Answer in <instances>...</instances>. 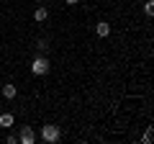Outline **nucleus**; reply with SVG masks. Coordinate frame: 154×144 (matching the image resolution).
I'll list each match as a JSON object with an SVG mask.
<instances>
[{
	"label": "nucleus",
	"instance_id": "nucleus-13",
	"mask_svg": "<svg viewBox=\"0 0 154 144\" xmlns=\"http://www.w3.org/2000/svg\"><path fill=\"white\" fill-rule=\"evenodd\" d=\"M33 3H41V0H33Z\"/></svg>",
	"mask_w": 154,
	"mask_h": 144
},
{
	"label": "nucleus",
	"instance_id": "nucleus-11",
	"mask_svg": "<svg viewBox=\"0 0 154 144\" xmlns=\"http://www.w3.org/2000/svg\"><path fill=\"white\" fill-rule=\"evenodd\" d=\"M5 142H8V144H16V142H18V136H16V134H8Z\"/></svg>",
	"mask_w": 154,
	"mask_h": 144
},
{
	"label": "nucleus",
	"instance_id": "nucleus-4",
	"mask_svg": "<svg viewBox=\"0 0 154 144\" xmlns=\"http://www.w3.org/2000/svg\"><path fill=\"white\" fill-rule=\"evenodd\" d=\"M95 33H98V39H108V36H110V23L98 21V26H95Z\"/></svg>",
	"mask_w": 154,
	"mask_h": 144
},
{
	"label": "nucleus",
	"instance_id": "nucleus-14",
	"mask_svg": "<svg viewBox=\"0 0 154 144\" xmlns=\"http://www.w3.org/2000/svg\"><path fill=\"white\" fill-rule=\"evenodd\" d=\"M0 52H3V44H0Z\"/></svg>",
	"mask_w": 154,
	"mask_h": 144
},
{
	"label": "nucleus",
	"instance_id": "nucleus-1",
	"mask_svg": "<svg viewBox=\"0 0 154 144\" xmlns=\"http://www.w3.org/2000/svg\"><path fill=\"white\" fill-rule=\"evenodd\" d=\"M49 70H51V64H49V59H46L44 54H36V57H33V62H31V75L44 77V75H49Z\"/></svg>",
	"mask_w": 154,
	"mask_h": 144
},
{
	"label": "nucleus",
	"instance_id": "nucleus-6",
	"mask_svg": "<svg viewBox=\"0 0 154 144\" xmlns=\"http://www.w3.org/2000/svg\"><path fill=\"white\" fill-rule=\"evenodd\" d=\"M0 126L3 129H13L16 126V116H13V113H0Z\"/></svg>",
	"mask_w": 154,
	"mask_h": 144
},
{
	"label": "nucleus",
	"instance_id": "nucleus-3",
	"mask_svg": "<svg viewBox=\"0 0 154 144\" xmlns=\"http://www.w3.org/2000/svg\"><path fill=\"white\" fill-rule=\"evenodd\" d=\"M18 142H21V144H33V142H36V131H33L31 126H23L21 134H18Z\"/></svg>",
	"mask_w": 154,
	"mask_h": 144
},
{
	"label": "nucleus",
	"instance_id": "nucleus-12",
	"mask_svg": "<svg viewBox=\"0 0 154 144\" xmlns=\"http://www.w3.org/2000/svg\"><path fill=\"white\" fill-rule=\"evenodd\" d=\"M67 5H77V3H80V0H64Z\"/></svg>",
	"mask_w": 154,
	"mask_h": 144
},
{
	"label": "nucleus",
	"instance_id": "nucleus-2",
	"mask_svg": "<svg viewBox=\"0 0 154 144\" xmlns=\"http://www.w3.org/2000/svg\"><path fill=\"white\" fill-rule=\"evenodd\" d=\"M59 136H62L59 126H54V124H44V126H41V142L54 144V142H59Z\"/></svg>",
	"mask_w": 154,
	"mask_h": 144
},
{
	"label": "nucleus",
	"instance_id": "nucleus-5",
	"mask_svg": "<svg viewBox=\"0 0 154 144\" xmlns=\"http://www.w3.org/2000/svg\"><path fill=\"white\" fill-rule=\"evenodd\" d=\"M0 93H3V98H5V100H13V98H16V95H18V88H16V85H13V83H5V85H3V90H0Z\"/></svg>",
	"mask_w": 154,
	"mask_h": 144
},
{
	"label": "nucleus",
	"instance_id": "nucleus-7",
	"mask_svg": "<svg viewBox=\"0 0 154 144\" xmlns=\"http://www.w3.org/2000/svg\"><path fill=\"white\" fill-rule=\"evenodd\" d=\"M46 18H49V11H46L44 5H38L36 11H33V21H38V23H41V21H46Z\"/></svg>",
	"mask_w": 154,
	"mask_h": 144
},
{
	"label": "nucleus",
	"instance_id": "nucleus-9",
	"mask_svg": "<svg viewBox=\"0 0 154 144\" xmlns=\"http://www.w3.org/2000/svg\"><path fill=\"white\" fill-rule=\"evenodd\" d=\"M144 13H146V16H154V0H146V3H144Z\"/></svg>",
	"mask_w": 154,
	"mask_h": 144
},
{
	"label": "nucleus",
	"instance_id": "nucleus-8",
	"mask_svg": "<svg viewBox=\"0 0 154 144\" xmlns=\"http://www.w3.org/2000/svg\"><path fill=\"white\" fill-rule=\"evenodd\" d=\"M152 139H154V131H152V126H149L146 131H144V136H141V142H144V144H152Z\"/></svg>",
	"mask_w": 154,
	"mask_h": 144
},
{
	"label": "nucleus",
	"instance_id": "nucleus-10",
	"mask_svg": "<svg viewBox=\"0 0 154 144\" xmlns=\"http://www.w3.org/2000/svg\"><path fill=\"white\" fill-rule=\"evenodd\" d=\"M36 49H38V52H46V49H49V44H46V39H38V41H36Z\"/></svg>",
	"mask_w": 154,
	"mask_h": 144
}]
</instances>
